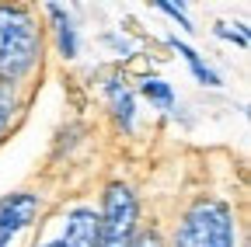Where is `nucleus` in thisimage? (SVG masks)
<instances>
[{"mask_svg": "<svg viewBox=\"0 0 251 247\" xmlns=\"http://www.w3.org/2000/svg\"><path fill=\"white\" fill-rule=\"evenodd\" d=\"M101 178H105V167L98 174L77 181L63 199H56L52 209L35 223V230L25 240V247H94L98 244Z\"/></svg>", "mask_w": 251, "mask_h": 247, "instance_id": "39448f33", "label": "nucleus"}, {"mask_svg": "<svg viewBox=\"0 0 251 247\" xmlns=\"http://www.w3.org/2000/svg\"><path fill=\"white\" fill-rule=\"evenodd\" d=\"M42 14L52 21L46 28H52L56 39H59V56L63 59H74L77 56V32H74V24H70V14L63 11L59 4H42Z\"/></svg>", "mask_w": 251, "mask_h": 247, "instance_id": "6e6552de", "label": "nucleus"}, {"mask_svg": "<svg viewBox=\"0 0 251 247\" xmlns=\"http://www.w3.org/2000/svg\"><path fill=\"white\" fill-rule=\"evenodd\" d=\"M39 90L35 87H21V84H7L0 80V146L7 139H14V133L25 126V118L31 115Z\"/></svg>", "mask_w": 251, "mask_h": 247, "instance_id": "423d86ee", "label": "nucleus"}, {"mask_svg": "<svg viewBox=\"0 0 251 247\" xmlns=\"http://www.w3.org/2000/svg\"><path fill=\"white\" fill-rule=\"evenodd\" d=\"M168 247H248L244 167L230 150H192L178 174Z\"/></svg>", "mask_w": 251, "mask_h": 247, "instance_id": "f257e3e1", "label": "nucleus"}, {"mask_svg": "<svg viewBox=\"0 0 251 247\" xmlns=\"http://www.w3.org/2000/svg\"><path fill=\"white\" fill-rule=\"evenodd\" d=\"M91 136H70L59 133L52 150L46 153L42 167H35L18 188L0 195V247H25L35 223L52 209L56 199H63L77 181L94 174V160L80 157V146Z\"/></svg>", "mask_w": 251, "mask_h": 247, "instance_id": "f03ea898", "label": "nucleus"}, {"mask_svg": "<svg viewBox=\"0 0 251 247\" xmlns=\"http://www.w3.org/2000/svg\"><path fill=\"white\" fill-rule=\"evenodd\" d=\"M157 11H164L168 18H175V21H178L181 28H188V32H192V21L185 18V11H181V7H175V4H157Z\"/></svg>", "mask_w": 251, "mask_h": 247, "instance_id": "9b49d317", "label": "nucleus"}, {"mask_svg": "<svg viewBox=\"0 0 251 247\" xmlns=\"http://www.w3.org/2000/svg\"><path fill=\"white\" fill-rule=\"evenodd\" d=\"M216 35H227V39H237V45H248L244 32H230V28H224V24H216Z\"/></svg>", "mask_w": 251, "mask_h": 247, "instance_id": "f8f14e48", "label": "nucleus"}, {"mask_svg": "<svg viewBox=\"0 0 251 247\" xmlns=\"http://www.w3.org/2000/svg\"><path fill=\"white\" fill-rule=\"evenodd\" d=\"M49 28L39 4H0V80L42 90Z\"/></svg>", "mask_w": 251, "mask_h": 247, "instance_id": "20e7f679", "label": "nucleus"}, {"mask_svg": "<svg viewBox=\"0 0 251 247\" xmlns=\"http://www.w3.org/2000/svg\"><path fill=\"white\" fill-rule=\"evenodd\" d=\"M150 167H140L133 150H108V164L101 178V223L94 247H133L140 230V205H143V184Z\"/></svg>", "mask_w": 251, "mask_h": 247, "instance_id": "7ed1b4c3", "label": "nucleus"}, {"mask_svg": "<svg viewBox=\"0 0 251 247\" xmlns=\"http://www.w3.org/2000/svg\"><path fill=\"white\" fill-rule=\"evenodd\" d=\"M140 90L161 108V112H171L175 108V90H171V84L168 80H161V77H143L140 80Z\"/></svg>", "mask_w": 251, "mask_h": 247, "instance_id": "1a4fd4ad", "label": "nucleus"}, {"mask_svg": "<svg viewBox=\"0 0 251 247\" xmlns=\"http://www.w3.org/2000/svg\"><path fill=\"white\" fill-rule=\"evenodd\" d=\"M105 105H108V115H112V133L115 136H133V122H136V105H133V94L119 77L105 80Z\"/></svg>", "mask_w": 251, "mask_h": 247, "instance_id": "0eeeda50", "label": "nucleus"}, {"mask_svg": "<svg viewBox=\"0 0 251 247\" xmlns=\"http://www.w3.org/2000/svg\"><path fill=\"white\" fill-rule=\"evenodd\" d=\"M175 45H178V52H181V56L188 59V67H192V73L199 77V84H209V87H220V77H216V73H213V70H209V67L202 63V59H199V52H196L192 45H181V42H175Z\"/></svg>", "mask_w": 251, "mask_h": 247, "instance_id": "9d476101", "label": "nucleus"}]
</instances>
